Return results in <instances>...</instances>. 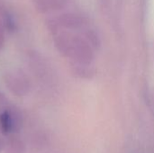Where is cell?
Masks as SVG:
<instances>
[{"label": "cell", "instance_id": "obj_1", "mask_svg": "<svg viewBox=\"0 0 154 153\" xmlns=\"http://www.w3.org/2000/svg\"><path fill=\"white\" fill-rule=\"evenodd\" d=\"M0 123H1L2 129H3L5 132H10V130L12 129L13 124H12L11 117H10V115H9L7 113H4V114L1 115Z\"/></svg>", "mask_w": 154, "mask_h": 153}]
</instances>
